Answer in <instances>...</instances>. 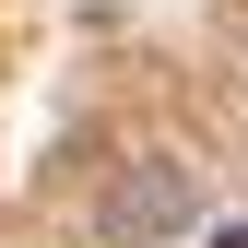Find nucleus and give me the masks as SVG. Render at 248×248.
<instances>
[{
	"instance_id": "nucleus-1",
	"label": "nucleus",
	"mask_w": 248,
	"mask_h": 248,
	"mask_svg": "<svg viewBox=\"0 0 248 248\" xmlns=\"http://www.w3.org/2000/svg\"><path fill=\"white\" fill-rule=\"evenodd\" d=\"M177 225H189V177H177V166H142L130 189L107 201V248H154V236H177Z\"/></svg>"
},
{
	"instance_id": "nucleus-2",
	"label": "nucleus",
	"mask_w": 248,
	"mask_h": 248,
	"mask_svg": "<svg viewBox=\"0 0 248 248\" xmlns=\"http://www.w3.org/2000/svg\"><path fill=\"white\" fill-rule=\"evenodd\" d=\"M213 248H248V225H225V236H213Z\"/></svg>"
}]
</instances>
